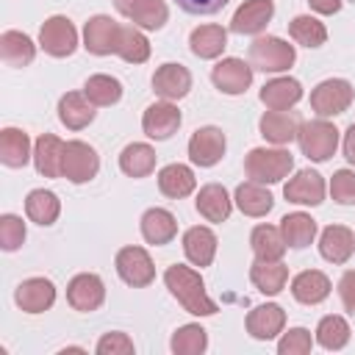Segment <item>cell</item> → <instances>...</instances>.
<instances>
[{
  "label": "cell",
  "mask_w": 355,
  "mask_h": 355,
  "mask_svg": "<svg viewBox=\"0 0 355 355\" xmlns=\"http://www.w3.org/2000/svg\"><path fill=\"white\" fill-rule=\"evenodd\" d=\"M25 214H28L31 222L47 227V225H53V222L58 219L61 202H58V197H55L53 191H47V189H33V191L25 197Z\"/></svg>",
  "instance_id": "obj_37"
},
{
  "label": "cell",
  "mask_w": 355,
  "mask_h": 355,
  "mask_svg": "<svg viewBox=\"0 0 355 355\" xmlns=\"http://www.w3.org/2000/svg\"><path fill=\"white\" fill-rule=\"evenodd\" d=\"M200 216H205L208 222H225L230 216V208H233V200L227 194L225 186L219 183H205L200 191H197V200H194Z\"/></svg>",
  "instance_id": "obj_27"
},
{
  "label": "cell",
  "mask_w": 355,
  "mask_h": 355,
  "mask_svg": "<svg viewBox=\"0 0 355 355\" xmlns=\"http://www.w3.org/2000/svg\"><path fill=\"white\" fill-rule=\"evenodd\" d=\"M100 172V155L92 144L86 141H67L64 147V164H61V178L69 183H89Z\"/></svg>",
  "instance_id": "obj_7"
},
{
  "label": "cell",
  "mask_w": 355,
  "mask_h": 355,
  "mask_svg": "<svg viewBox=\"0 0 355 355\" xmlns=\"http://www.w3.org/2000/svg\"><path fill=\"white\" fill-rule=\"evenodd\" d=\"M183 252L189 258V263L194 266H211L214 255H216V233L205 225H194L183 233Z\"/></svg>",
  "instance_id": "obj_22"
},
{
  "label": "cell",
  "mask_w": 355,
  "mask_h": 355,
  "mask_svg": "<svg viewBox=\"0 0 355 355\" xmlns=\"http://www.w3.org/2000/svg\"><path fill=\"white\" fill-rule=\"evenodd\" d=\"M25 241V222L17 214H3L0 216V247L6 252L19 250Z\"/></svg>",
  "instance_id": "obj_44"
},
{
  "label": "cell",
  "mask_w": 355,
  "mask_h": 355,
  "mask_svg": "<svg viewBox=\"0 0 355 355\" xmlns=\"http://www.w3.org/2000/svg\"><path fill=\"white\" fill-rule=\"evenodd\" d=\"M280 233L286 239L288 247L294 250H305L311 247V241L316 239V219L305 211H294V214H286L280 219Z\"/></svg>",
  "instance_id": "obj_32"
},
{
  "label": "cell",
  "mask_w": 355,
  "mask_h": 355,
  "mask_svg": "<svg viewBox=\"0 0 355 355\" xmlns=\"http://www.w3.org/2000/svg\"><path fill=\"white\" fill-rule=\"evenodd\" d=\"M139 0H114V6H116V11L122 14V17H128L130 11H133V6H136Z\"/></svg>",
  "instance_id": "obj_52"
},
{
  "label": "cell",
  "mask_w": 355,
  "mask_h": 355,
  "mask_svg": "<svg viewBox=\"0 0 355 355\" xmlns=\"http://www.w3.org/2000/svg\"><path fill=\"white\" fill-rule=\"evenodd\" d=\"M191 89V72L183 67V64H161L153 75V92L161 97V100H183Z\"/></svg>",
  "instance_id": "obj_14"
},
{
  "label": "cell",
  "mask_w": 355,
  "mask_h": 355,
  "mask_svg": "<svg viewBox=\"0 0 355 355\" xmlns=\"http://www.w3.org/2000/svg\"><path fill=\"white\" fill-rule=\"evenodd\" d=\"M297 58L294 44L280 36H258L250 44V67L261 72H286Z\"/></svg>",
  "instance_id": "obj_4"
},
{
  "label": "cell",
  "mask_w": 355,
  "mask_h": 355,
  "mask_svg": "<svg viewBox=\"0 0 355 355\" xmlns=\"http://www.w3.org/2000/svg\"><path fill=\"white\" fill-rule=\"evenodd\" d=\"M94 349H97V355H130L136 347H133V341H130L128 333L114 330V333H105V336L97 341Z\"/></svg>",
  "instance_id": "obj_47"
},
{
  "label": "cell",
  "mask_w": 355,
  "mask_h": 355,
  "mask_svg": "<svg viewBox=\"0 0 355 355\" xmlns=\"http://www.w3.org/2000/svg\"><path fill=\"white\" fill-rule=\"evenodd\" d=\"M355 100V89L349 80L344 78H327L322 83H316V89L311 92V111L322 119L327 116H338L344 114Z\"/></svg>",
  "instance_id": "obj_5"
},
{
  "label": "cell",
  "mask_w": 355,
  "mask_h": 355,
  "mask_svg": "<svg viewBox=\"0 0 355 355\" xmlns=\"http://www.w3.org/2000/svg\"><path fill=\"white\" fill-rule=\"evenodd\" d=\"M258 97L269 111H288L302 100V86L297 78H272L261 86Z\"/></svg>",
  "instance_id": "obj_20"
},
{
  "label": "cell",
  "mask_w": 355,
  "mask_h": 355,
  "mask_svg": "<svg viewBox=\"0 0 355 355\" xmlns=\"http://www.w3.org/2000/svg\"><path fill=\"white\" fill-rule=\"evenodd\" d=\"M197 186V178L191 172V166L186 164H166L161 172H158V189L164 197H172V200H180V197H189Z\"/></svg>",
  "instance_id": "obj_31"
},
{
  "label": "cell",
  "mask_w": 355,
  "mask_h": 355,
  "mask_svg": "<svg viewBox=\"0 0 355 355\" xmlns=\"http://www.w3.org/2000/svg\"><path fill=\"white\" fill-rule=\"evenodd\" d=\"M330 288H333L330 286V277L324 272H319V269H305V272L294 275V280H291V294L302 305H319V302H324L330 297Z\"/></svg>",
  "instance_id": "obj_23"
},
{
  "label": "cell",
  "mask_w": 355,
  "mask_h": 355,
  "mask_svg": "<svg viewBox=\"0 0 355 355\" xmlns=\"http://www.w3.org/2000/svg\"><path fill=\"white\" fill-rule=\"evenodd\" d=\"M169 347L175 355H200L208 347V333L202 324H183L175 330Z\"/></svg>",
  "instance_id": "obj_43"
},
{
  "label": "cell",
  "mask_w": 355,
  "mask_h": 355,
  "mask_svg": "<svg viewBox=\"0 0 355 355\" xmlns=\"http://www.w3.org/2000/svg\"><path fill=\"white\" fill-rule=\"evenodd\" d=\"M83 94L94 103V105H114L122 97V83L111 75H89L83 83Z\"/></svg>",
  "instance_id": "obj_41"
},
{
  "label": "cell",
  "mask_w": 355,
  "mask_h": 355,
  "mask_svg": "<svg viewBox=\"0 0 355 355\" xmlns=\"http://www.w3.org/2000/svg\"><path fill=\"white\" fill-rule=\"evenodd\" d=\"M39 47L47 55H53V58L72 55L75 47H78V31H75L72 19L69 17H61V14L44 19V25L39 28Z\"/></svg>",
  "instance_id": "obj_6"
},
{
  "label": "cell",
  "mask_w": 355,
  "mask_h": 355,
  "mask_svg": "<svg viewBox=\"0 0 355 355\" xmlns=\"http://www.w3.org/2000/svg\"><path fill=\"white\" fill-rule=\"evenodd\" d=\"M225 147H227V139L222 133V128L216 125H202L191 133L189 139V158L191 164L197 166H214L222 161L225 155Z\"/></svg>",
  "instance_id": "obj_9"
},
{
  "label": "cell",
  "mask_w": 355,
  "mask_h": 355,
  "mask_svg": "<svg viewBox=\"0 0 355 355\" xmlns=\"http://www.w3.org/2000/svg\"><path fill=\"white\" fill-rule=\"evenodd\" d=\"M141 236L147 244H169L178 236V222L166 208H147L141 214Z\"/></svg>",
  "instance_id": "obj_26"
},
{
  "label": "cell",
  "mask_w": 355,
  "mask_h": 355,
  "mask_svg": "<svg viewBox=\"0 0 355 355\" xmlns=\"http://www.w3.org/2000/svg\"><path fill=\"white\" fill-rule=\"evenodd\" d=\"M116 55L122 61H128V64H144L150 58V42H147V36L136 25H122Z\"/></svg>",
  "instance_id": "obj_39"
},
{
  "label": "cell",
  "mask_w": 355,
  "mask_h": 355,
  "mask_svg": "<svg viewBox=\"0 0 355 355\" xmlns=\"http://www.w3.org/2000/svg\"><path fill=\"white\" fill-rule=\"evenodd\" d=\"M294 169V155L283 147H252L244 158V172L255 183H280Z\"/></svg>",
  "instance_id": "obj_2"
},
{
  "label": "cell",
  "mask_w": 355,
  "mask_h": 355,
  "mask_svg": "<svg viewBox=\"0 0 355 355\" xmlns=\"http://www.w3.org/2000/svg\"><path fill=\"white\" fill-rule=\"evenodd\" d=\"M338 297H341V305L344 311L355 313V269H347L338 280Z\"/></svg>",
  "instance_id": "obj_49"
},
{
  "label": "cell",
  "mask_w": 355,
  "mask_h": 355,
  "mask_svg": "<svg viewBox=\"0 0 355 355\" xmlns=\"http://www.w3.org/2000/svg\"><path fill=\"white\" fill-rule=\"evenodd\" d=\"M347 341H349V324H347L344 316L327 313V316L319 319V324H316V344L319 347L336 352V349H344Z\"/></svg>",
  "instance_id": "obj_38"
},
{
  "label": "cell",
  "mask_w": 355,
  "mask_h": 355,
  "mask_svg": "<svg viewBox=\"0 0 355 355\" xmlns=\"http://www.w3.org/2000/svg\"><path fill=\"white\" fill-rule=\"evenodd\" d=\"M297 141H300V150L308 161H327L336 155V147H338V130L333 122L327 119H308L300 125V133H297Z\"/></svg>",
  "instance_id": "obj_3"
},
{
  "label": "cell",
  "mask_w": 355,
  "mask_h": 355,
  "mask_svg": "<svg viewBox=\"0 0 355 355\" xmlns=\"http://www.w3.org/2000/svg\"><path fill=\"white\" fill-rule=\"evenodd\" d=\"M114 266H116V275L133 288H144L155 280V266L144 247H133V244L122 247L114 258Z\"/></svg>",
  "instance_id": "obj_8"
},
{
  "label": "cell",
  "mask_w": 355,
  "mask_h": 355,
  "mask_svg": "<svg viewBox=\"0 0 355 355\" xmlns=\"http://www.w3.org/2000/svg\"><path fill=\"white\" fill-rule=\"evenodd\" d=\"M14 300L25 313H44L55 302V286L47 277H28L17 286Z\"/></svg>",
  "instance_id": "obj_15"
},
{
  "label": "cell",
  "mask_w": 355,
  "mask_h": 355,
  "mask_svg": "<svg viewBox=\"0 0 355 355\" xmlns=\"http://www.w3.org/2000/svg\"><path fill=\"white\" fill-rule=\"evenodd\" d=\"M330 197L338 205H355V172L352 169H338L330 178Z\"/></svg>",
  "instance_id": "obj_45"
},
{
  "label": "cell",
  "mask_w": 355,
  "mask_h": 355,
  "mask_svg": "<svg viewBox=\"0 0 355 355\" xmlns=\"http://www.w3.org/2000/svg\"><path fill=\"white\" fill-rule=\"evenodd\" d=\"M0 161L11 169H19L31 161V139L19 128H3L0 130Z\"/></svg>",
  "instance_id": "obj_34"
},
{
  "label": "cell",
  "mask_w": 355,
  "mask_h": 355,
  "mask_svg": "<svg viewBox=\"0 0 355 355\" xmlns=\"http://www.w3.org/2000/svg\"><path fill=\"white\" fill-rule=\"evenodd\" d=\"M344 158L355 166V122L347 128V133H344Z\"/></svg>",
  "instance_id": "obj_51"
},
{
  "label": "cell",
  "mask_w": 355,
  "mask_h": 355,
  "mask_svg": "<svg viewBox=\"0 0 355 355\" xmlns=\"http://www.w3.org/2000/svg\"><path fill=\"white\" fill-rule=\"evenodd\" d=\"M233 200H236V205L244 216H266L275 205V197L263 189V183H255V180L239 183Z\"/></svg>",
  "instance_id": "obj_28"
},
{
  "label": "cell",
  "mask_w": 355,
  "mask_h": 355,
  "mask_svg": "<svg viewBox=\"0 0 355 355\" xmlns=\"http://www.w3.org/2000/svg\"><path fill=\"white\" fill-rule=\"evenodd\" d=\"M180 119H183V116H180L178 105H175L172 100H161V103H153V105L144 108V114H141V130H144L150 139L164 141V139H169L172 133H178Z\"/></svg>",
  "instance_id": "obj_12"
},
{
  "label": "cell",
  "mask_w": 355,
  "mask_h": 355,
  "mask_svg": "<svg viewBox=\"0 0 355 355\" xmlns=\"http://www.w3.org/2000/svg\"><path fill=\"white\" fill-rule=\"evenodd\" d=\"M119 31H122V25L116 19H111L108 14H94L83 25V47L92 55H111V53H116Z\"/></svg>",
  "instance_id": "obj_10"
},
{
  "label": "cell",
  "mask_w": 355,
  "mask_h": 355,
  "mask_svg": "<svg viewBox=\"0 0 355 355\" xmlns=\"http://www.w3.org/2000/svg\"><path fill=\"white\" fill-rule=\"evenodd\" d=\"M164 283H166L169 294L183 305L186 313H191V316H214V313L219 311L216 302L208 297L200 272H194L191 266L172 263V266L164 272Z\"/></svg>",
  "instance_id": "obj_1"
},
{
  "label": "cell",
  "mask_w": 355,
  "mask_h": 355,
  "mask_svg": "<svg viewBox=\"0 0 355 355\" xmlns=\"http://www.w3.org/2000/svg\"><path fill=\"white\" fill-rule=\"evenodd\" d=\"M211 80L222 94H241L252 83V67L244 58H222L211 69Z\"/></svg>",
  "instance_id": "obj_13"
},
{
  "label": "cell",
  "mask_w": 355,
  "mask_h": 355,
  "mask_svg": "<svg viewBox=\"0 0 355 355\" xmlns=\"http://www.w3.org/2000/svg\"><path fill=\"white\" fill-rule=\"evenodd\" d=\"M186 14H202V17H208V14H216V11H222L230 0H175Z\"/></svg>",
  "instance_id": "obj_48"
},
{
  "label": "cell",
  "mask_w": 355,
  "mask_h": 355,
  "mask_svg": "<svg viewBox=\"0 0 355 355\" xmlns=\"http://www.w3.org/2000/svg\"><path fill=\"white\" fill-rule=\"evenodd\" d=\"M247 333L258 341H269L275 336L283 333L286 327V311L277 305V302H263V305H255L250 313H247Z\"/></svg>",
  "instance_id": "obj_16"
},
{
  "label": "cell",
  "mask_w": 355,
  "mask_h": 355,
  "mask_svg": "<svg viewBox=\"0 0 355 355\" xmlns=\"http://www.w3.org/2000/svg\"><path fill=\"white\" fill-rule=\"evenodd\" d=\"M58 119L69 130H83L94 122V103L83 92H67L58 100Z\"/></svg>",
  "instance_id": "obj_25"
},
{
  "label": "cell",
  "mask_w": 355,
  "mask_h": 355,
  "mask_svg": "<svg viewBox=\"0 0 355 355\" xmlns=\"http://www.w3.org/2000/svg\"><path fill=\"white\" fill-rule=\"evenodd\" d=\"M250 247H252V255L258 261H280L286 255V239L280 233V227L275 225H255L252 233H250Z\"/></svg>",
  "instance_id": "obj_29"
},
{
  "label": "cell",
  "mask_w": 355,
  "mask_h": 355,
  "mask_svg": "<svg viewBox=\"0 0 355 355\" xmlns=\"http://www.w3.org/2000/svg\"><path fill=\"white\" fill-rule=\"evenodd\" d=\"M189 47L197 58H216L227 47V31L222 25H200L191 31Z\"/></svg>",
  "instance_id": "obj_35"
},
{
  "label": "cell",
  "mask_w": 355,
  "mask_h": 355,
  "mask_svg": "<svg viewBox=\"0 0 355 355\" xmlns=\"http://www.w3.org/2000/svg\"><path fill=\"white\" fill-rule=\"evenodd\" d=\"M103 300H105V283L94 272H80L67 283V302L80 313L97 311Z\"/></svg>",
  "instance_id": "obj_11"
},
{
  "label": "cell",
  "mask_w": 355,
  "mask_h": 355,
  "mask_svg": "<svg viewBox=\"0 0 355 355\" xmlns=\"http://www.w3.org/2000/svg\"><path fill=\"white\" fill-rule=\"evenodd\" d=\"M288 33H291V39H294L297 44H302V47H322V44L327 42V28H324V22H319V19L311 17V14L294 17V19L288 22Z\"/></svg>",
  "instance_id": "obj_40"
},
{
  "label": "cell",
  "mask_w": 355,
  "mask_h": 355,
  "mask_svg": "<svg viewBox=\"0 0 355 355\" xmlns=\"http://www.w3.org/2000/svg\"><path fill=\"white\" fill-rule=\"evenodd\" d=\"M250 280L252 286L266 294V297H275L286 288V280H288V269L280 263V261H252L250 266Z\"/></svg>",
  "instance_id": "obj_30"
},
{
  "label": "cell",
  "mask_w": 355,
  "mask_h": 355,
  "mask_svg": "<svg viewBox=\"0 0 355 355\" xmlns=\"http://www.w3.org/2000/svg\"><path fill=\"white\" fill-rule=\"evenodd\" d=\"M355 252V233L347 225H327L319 236V255L330 263H347Z\"/></svg>",
  "instance_id": "obj_19"
},
{
  "label": "cell",
  "mask_w": 355,
  "mask_h": 355,
  "mask_svg": "<svg viewBox=\"0 0 355 355\" xmlns=\"http://www.w3.org/2000/svg\"><path fill=\"white\" fill-rule=\"evenodd\" d=\"M119 169L128 178H147L155 169V150L144 141H133L119 153Z\"/></svg>",
  "instance_id": "obj_36"
},
{
  "label": "cell",
  "mask_w": 355,
  "mask_h": 355,
  "mask_svg": "<svg viewBox=\"0 0 355 355\" xmlns=\"http://www.w3.org/2000/svg\"><path fill=\"white\" fill-rule=\"evenodd\" d=\"M311 347H313V338H311V333L305 327H291L277 341V352L280 355H308Z\"/></svg>",
  "instance_id": "obj_46"
},
{
  "label": "cell",
  "mask_w": 355,
  "mask_h": 355,
  "mask_svg": "<svg viewBox=\"0 0 355 355\" xmlns=\"http://www.w3.org/2000/svg\"><path fill=\"white\" fill-rule=\"evenodd\" d=\"M36 55V44L22 31H3L0 33V58L8 67H28Z\"/></svg>",
  "instance_id": "obj_33"
},
{
  "label": "cell",
  "mask_w": 355,
  "mask_h": 355,
  "mask_svg": "<svg viewBox=\"0 0 355 355\" xmlns=\"http://www.w3.org/2000/svg\"><path fill=\"white\" fill-rule=\"evenodd\" d=\"M308 6H311L316 14L330 17V14H336V11L341 8V0H308Z\"/></svg>",
  "instance_id": "obj_50"
},
{
  "label": "cell",
  "mask_w": 355,
  "mask_h": 355,
  "mask_svg": "<svg viewBox=\"0 0 355 355\" xmlns=\"http://www.w3.org/2000/svg\"><path fill=\"white\" fill-rule=\"evenodd\" d=\"M272 14H275V3L272 0H244L239 8H236V14H233V19H230V31L233 33H247V36H255V33H261L263 28H266V22L272 19Z\"/></svg>",
  "instance_id": "obj_17"
},
{
  "label": "cell",
  "mask_w": 355,
  "mask_h": 355,
  "mask_svg": "<svg viewBox=\"0 0 355 355\" xmlns=\"http://www.w3.org/2000/svg\"><path fill=\"white\" fill-rule=\"evenodd\" d=\"M64 147L67 141H61L53 133H42L33 144V164L36 172L44 178H61V164H64Z\"/></svg>",
  "instance_id": "obj_24"
},
{
  "label": "cell",
  "mask_w": 355,
  "mask_h": 355,
  "mask_svg": "<svg viewBox=\"0 0 355 355\" xmlns=\"http://www.w3.org/2000/svg\"><path fill=\"white\" fill-rule=\"evenodd\" d=\"M128 19H130L133 25L144 28V31H158V28L166 25L169 8H166L164 0H139V3L133 6V11L128 14Z\"/></svg>",
  "instance_id": "obj_42"
},
{
  "label": "cell",
  "mask_w": 355,
  "mask_h": 355,
  "mask_svg": "<svg viewBox=\"0 0 355 355\" xmlns=\"http://www.w3.org/2000/svg\"><path fill=\"white\" fill-rule=\"evenodd\" d=\"M300 125H302L300 116H297V114H288V111H266V114L261 116V122H258L261 136H263L266 141L277 144V147L291 144V141L297 139V133H300Z\"/></svg>",
  "instance_id": "obj_21"
},
{
  "label": "cell",
  "mask_w": 355,
  "mask_h": 355,
  "mask_svg": "<svg viewBox=\"0 0 355 355\" xmlns=\"http://www.w3.org/2000/svg\"><path fill=\"white\" fill-rule=\"evenodd\" d=\"M283 194L288 202H297V205H319L324 200V178L316 169H300L283 186Z\"/></svg>",
  "instance_id": "obj_18"
}]
</instances>
